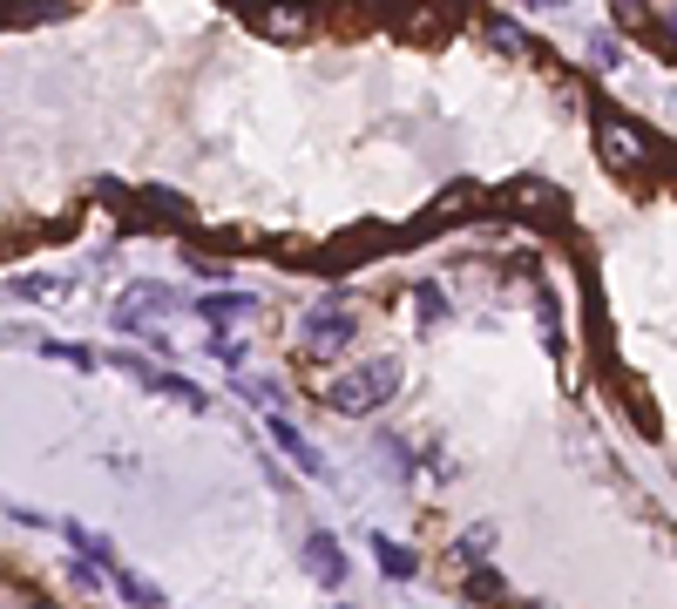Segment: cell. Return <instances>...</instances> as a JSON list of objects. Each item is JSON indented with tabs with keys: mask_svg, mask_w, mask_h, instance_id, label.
I'll return each instance as SVG.
<instances>
[{
	"mask_svg": "<svg viewBox=\"0 0 677 609\" xmlns=\"http://www.w3.org/2000/svg\"><path fill=\"white\" fill-rule=\"evenodd\" d=\"M264 427H271V440H278V454H292V461H298V467H305L312 481H326V454H318V447H312V440H305V433H298L292 420H278V414H271Z\"/></svg>",
	"mask_w": 677,
	"mask_h": 609,
	"instance_id": "9",
	"label": "cell"
},
{
	"mask_svg": "<svg viewBox=\"0 0 677 609\" xmlns=\"http://www.w3.org/2000/svg\"><path fill=\"white\" fill-rule=\"evenodd\" d=\"M27 609H55V602H48V596H34V602H27Z\"/></svg>",
	"mask_w": 677,
	"mask_h": 609,
	"instance_id": "26",
	"label": "cell"
},
{
	"mask_svg": "<svg viewBox=\"0 0 677 609\" xmlns=\"http://www.w3.org/2000/svg\"><path fill=\"white\" fill-rule=\"evenodd\" d=\"M393 393H400V365H393V359L346 365V373L326 380V399L339 406V414H373V406H386Z\"/></svg>",
	"mask_w": 677,
	"mask_h": 609,
	"instance_id": "1",
	"label": "cell"
},
{
	"mask_svg": "<svg viewBox=\"0 0 677 609\" xmlns=\"http://www.w3.org/2000/svg\"><path fill=\"white\" fill-rule=\"evenodd\" d=\"M610 14H617L623 27H636V34L651 27V8H644V0H610Z\"/></svg>",
	"mask_w": 677,
	"mask_h": 609,
	"instance_id": "22",
	"label": "cell"
},
{
	"mask_svg": "<svg viewBox=\"0 0 677 609\" xmlns=\"http://www.w3.org/2000/svg\"><path fill=\"white\" fill-rule=\"evenodd\" d=\"M42 352H48V359H61V365H82V373H95V352H89V346H68V339H48Z\"/></svg>",
	"mask_w": 677,
	"mask_h": 609,
	"instance_id": "20",
	"label": "cell"
},
{
	"mask_svg": "<svg viewBox=\"0 0 677 609\" xmlns=\"http://www.w3.org/2000/svg\"><path fill=\"white\" fill-rule=\"evenodd\" d=\"M305 568L326 589H346V576H352V562H346V549L332 542V535H305Z\"/></svg>",
	"mask_w": 677,
	"mask_h": 609,
	"instance_id": "7",
	"label": "cell"
},
{
	"mask_svg": "<svg viewBox=\"0 0 677 609\" xmlns=\"http://www.w3.org/2000/svg\"><path fill=\"white\" fill-rule=\"evenodd\" d=\"M623 399H630V414H636V427H644V433H657V406H651V393L636 386V380H623Z\"/></svg>",
	"mask_w": 677,
	"mask_h": 609,
	"instance_id": "19",
	"label": "cell"
},
{
	"mask_svg": "<svg viewBox=\"0 0 677 609\" xmlns=\"http://www.w3.org/2000/svg\"><path fill=\"white\" fill-rule=\"evenodd\" d=\"M589 61H596V68H617V61H623V48H617L610 34H596V41H589Z\"/></svg>",
	"mask_w": 677,
	"mask_h": 609,
	"instance_id": "24",
	"label": "cell"
},
{
	"mask_svg": "<svg viewBox=\"0 0 677 609\" xmlns=\"http://www.w3.org/2000/svg\"><path fill=\"white\" fill-rule=\"evenodd\" d=\"M495 203H508L515 217H529V224H542V230H563V224H569V196L555 190V183H542V177H515Z\"/></svg>",
	"mask_w": 677,
	"mask_h": 609,
	"instance_id": "3",
	"label": "cell"
},
{
	"mask_svg": "<svg viewBox=\"0 0 677 609\" xmlns=\"http://www.w3.org/2000/svg\"><path fill=\"white\" fill-rule=\"evenodd\" d=\"M123 373L136 380V386H149V393H163V399H177V406H190V414H204V386H190V380H177V373H163V365H149V359H123Z\"/></svg>",
	"mask_w": 677,
	"mask_h": 609,
	"instance_id": "6",
	"label": "cell"
},
{
	"mask_svg": "<svg viewBox=\"0 0 677 609\" xmlns=\"http://www.w3.org/2000/svg\"><path fill=\"white\" fill-rule=\"evenodd\" d=\"M68 0H14L8 8V27H34V21H61Z\"/></svg>",
	"mask_w": 677,
	"mask_h": 609,
	"instance_id": "16",
	"label": "cell"
},
{
	"mask_svg": "<svg viewBox=\"0 0 677 609\" xmlns=\"http://www.w3.org/2000/svg\"><path fill=\"white\" fill-rule=\"evenodd\" d=\"M196 318H211L217 332H224V325L251 318V298H245V292H211V298H196Z\"/></svg>",
	"mask_w": 677,
	"mask_h": 609,
	"instance_id": "11",
	"label": "cell"
},
{
	"mask_svg": "<svg viewBox=\"0 0 677 609\" xmlns=\"http://www.w3.org/2000/svg\"><path fill=\"white\" fill-rule=\"evenodd\" d=\"M251 21H258L271 41H305V27H312L305 8H278V0H251Z\"/></svg>",
	"mask_w": 677,
	"mask_h": 609,
	"instance_id": "10",
	"label": "cell"
},
{
	"mask_svg": "<svg viewBox=\"0 0 677 609\" xmlns=\"http://www.w3.org/2000/svg\"><path fill=\"white\" fill-rule=\"evenodd\" d=\"M488 41H495L501 55H522V48H529V34L515 27V21H488Z\"/></svg>",
	"mask_w": 677,
	"mask_h": 609,
	"instance_id": "21",
	"label": "cell"
},
{
	"mask_svg": "<svg viewBox=\"0 0 677 609\" xmlns=\"http://www.w3.org/2000/svg\"><path fill=\"white\" fill-rule=\"evenodd\" d=\"M115 589H123V602H136V609H170V602H163V589L143 583L136 568H115Z\"/></svg>",
	"mask_w": 677,
	"mask_h": 609,
	"instance_id": "15",
	"label": "cell"
},
{
	"mask_svg": "<svg viewBox=\"0 0 677 609\" xmlns=\"http://www.w3.org/2000/svg\"><path fill=\"white\" fill-rule=\"evenodd\" d=\"M373 555H380V576H386V583H407L414 568H420V555H414V549H400L393 535H373Z\"/></svg>",
	"mask_w": 677,
	"mask_h": 609,
	"instance_id": "12",
	"label": "cell"
},
{
	"mask_svg": "<svg viewBox=\"0 0 677 609\" xmlns=\"http://www.w3.org/2000/svg\"><path fill=\"white\" fill-rule=\"evenodd\" d=\"M386 244H400V230H386V224H360V230H346V237H332L326 251H318V264H312V271H352V264H366V258H380Z\"/></svg>",
	"mask_w": 677,
	"mask_h": 609,
	"instance_id": "5",
	"label": "cell"
},
{
	"mask_svg": "<svg viewBox=\"0 0 677 609\" xmlns=\"http://www.w3.org/2000/svg\"><path fill=\"white\" fill-rule=\"evenodd\" d=\"M495 549V521H474V528H461L454 535V555H467V562H482Z\"/></svg>",
	"mask_w": 677,
	"mask_h": 609,
	"instance_id": "17",
	"label": "cell"
},
{
	"mask_svg": "<svg viewBox=\"0 0 677 609\" xmlns=\"http://www.w3.org/2000/svg\"><path fill=\"white\" fill-rule=\"evenodd\" d=\"M170 305V292L163 284H136V292H123L115 298V332H143L149 325V312H163Z\"/></svg>",
	"mask_w": 677,
	"mask_h": 609,
	"instance_id": "8",
	"label": "cell"
},
{
	"mask_svg": "<svg viewBox=\"0 0 677 609\" xmlns=\"http://www.w3.org/2000/svg\"><path fill=\"white\" fill-rule=\"evenodd\" d=\"M535 609H549V602H535Z\"/></svg>",
	"mask_w": 677,
	"mask_h": 609,
	"instance_id": "28",
	"label": "cell"
},
{
	"mask_svg": "<svg viewBox=\"0 0 677 609\" xmlns=\"http://www.w3.org/2000/svg\"><path fill=\"white\" fill-rule=\"evenodd\" d=\"M143 203H149L156 224H190V203L177 190H163V183H143Z\"/></svg>",
	"mask_w": 677,
	"mask_h": 609,
	"instance_id": "14",
	"label": "cell"
},
{
	"mask_svg": "<svg viewBox=\"0 0 677 609\" xmlns=\"http://www.w3.org/2000/svg\"><path fill=\"white\" fill-rule=\"evenodd\" d=\"M522 8H542V0H522Z\"/></svg>",
	"mask_w": 677,
	"mask_h": 609,
	"instance_id": "27",
	"label": "cell"
},
{
	"mask_svg": "<svg viewBox=\"0 0 677 609\" xmlns=\"http://www.w3.org/2000/svg\"><path fill=\"white\" fill-rule=\"evenodd\" d=\"M596 156H603V162H610L617 177H644L651 162H657L651 136L636 129V122H623L617 109H596Z\"/></svg>",
	"mask_w": 677,
	"mask_h": 609,
	"instance_id": "2",
	"label": "cell"
},
{
	"mask_svg": "<svg viewBox=\"0 0 677 609\" xmlns=\"http://www.w3.org/2000/svg\"><path fill=\"white\" fill-rule=\"evenodd\" d=\"M14 298H61L55 278H14Z\"/></svg>",
	"mask_w": 677,
	"mask_h": 609,
	"instance_id": "23",
	"label": "cell"
},
{
	"mask_svg": "<svg viewBox=\"0 0 677 609\" xmlns=\"http://www.w3.org/2000/svg\"><path fill=\"white\" fill-rule=\"evenodd\" d=\"M414 312H420V325H441L448 318V292L441 284H414Z\"/></svg>",
	"mask_w": 677,
	"mask_h": 609,
	"instance_id": "18",
	"label": "cell"
},
{
	"mask_svg": "<svg viewBox=\"0 0 677 609\" xmlns=\"http://www.w3.org/2000/svg\"><path fill=\"white\" fill-rule=\"evenodd\" d=\"M461 596H467V602H495V609H515V602H508V583L495 576V568H482V562L467 568V583H461Z\"/></svg>",
	"mask_w": 677,
	"mask_h": 609,
	"instance_id": "13",
	"label": "cell"
},
{
	"mask_svg": "<svg viewBox=\"0 0 677 609\" xmlns=\"http://www.w3.org/2000/svg\"><path fill=\"white\" fill-rule=\"evenodd\" d=\"M352 332H360V318H352L346 305H312V312L298 318V339H305V352H318V359H339V352L352 346Z\"/></svg>",
	"mask_w": 677,
	"mask_h": 609,
	"instance_id": "4",
	"label": "cell"
},
{
	"mask_svg": "<svg viewBox=\"0 0 677 609\" xmlns=\"http://www.w3.org/2000/svg\"><path fill=\"white\" fill-rule=\"evenodd\" d=\"M664 34H670V55H677V8L664 14Z\"/></svg>",
	"mask_w": 677,
	"mask_h": 609,
	"instance_id": "25",
	"label": "cell"
}]
</instances>
